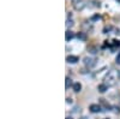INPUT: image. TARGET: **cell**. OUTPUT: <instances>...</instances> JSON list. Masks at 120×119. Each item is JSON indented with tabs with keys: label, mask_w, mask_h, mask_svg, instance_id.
I'll use <instances>...</instances> for the list:
<instances>
[{
	"label": "cell",
	"mask_w": 120,
	"mask_h": 119,
	"mask_svg": "<svg viewBox=\"0 0 120 119\" xmlns=\"http://www.w3.org/2000/svg\"><path fill=\"white\" fill-rule=\"evenodd\" d=\"M108 89V85L107 84H105V83H102V84H100L98 87H97V90L100 92V93H105L106 90Z\"/></svg>",
	"instance_id": "obj_6"
},
{
	"label": "cell",
	"mask_w": 120,
	"mask_h": 119,
	"mask_svg": "<svg viewBox=\"0 0 120 119\" xmlns=\"http://www.w3.org/2000/svg\"><path fill=\"white\" fill-rule=\"evenodd\" d=\"M115 61H116V64H118V65H120V52H119V54L116 55V59H115Z\"/></svg>",
	"instance_id": "obj_12"
},
{
	"label": "cell",
	"mask_w": 120,
	"mask_h": 119,
	"mask_svg": "<svg viewBox=\"0 0 120 119\" xmlns=\"http://www.w3.org/2000/svg\"><path fill=\"white\" fill-rule=\"evenodd\" d=\"M66 102H67V104H71V102H72V100H71V99H68V97H67V99H66Z\"/></svg>",
	"instance_id": "obj_16"
},
{
	"label": "cell",
	"mask_w": 120,
	"mask_h": 119,
	"mask_svg": "<svg viewBox=\"0 0 120 119\" xmlns=\"http://www.w3.org/2000/svg\"><path fill=\"white\" fill-rule=\"evenodd\" d=\"M91 19H93V21H97V19H100V16H98V15H96V16H94Z\"/></svg>",
	"instance_id": "obj_14"
},
{
	"label": "cell",
	"mask_w": 120,
	"mask_h": 119,
	"mask_svg": "<svg viewBox=\"0 0 120 119\" xmlns=\"http://www.w3.org/2000/svg\"><path fill=\"white\" fill-rule=\"evenodd\" d=\"M66 61L70 63V64H76V63L79 61V58H78L77 55H68V57L66 58Z\"/></svg>",
	"instance_id": "obj_4"
},
{
	"label": "cell",
	"mask_w": 120,
	"mask_h": 119,
	"mask_svg": "<svg viewBox=\"0 0 120 119\" xmlns=\"http://www.w3.org/2000/svg\"><path fill=\"white\" fill-rule=\"evenodd\" d=\"M72 88H73V92L75 93H79V92H81V89H82V84L79 83V82H76V83H73Z\"/></svg>",
	"instance_id": "obj_5"
},
{
	"label": "cell",
	"mask_w": 120,
	"mask_h": 119,
	"mask_svg": "<svg viewBox=\"0 0 120 119\" xmlns=\"http://www.w3.org/2000/svg\"><path fill=\"white\" fill-rule=\"evenodd\" d=\"M89 110H90V112H93V113H98V112H101L102 108H101V106H100V105L94 104V105H90Z\"/></svg>",
	"instance_id": "obj_3"
},
{
	"label": "cell",
	"mask_w": 120,
	"mask_h": 119,
	"mask_svg": "<svg viewBox=\"0 0 120 119\" xmlns=\"http://www.w3.org/2000/svg\"><path fill=\"white\" fill-rule=\"evenodd\" d=\"M114 110H115L116 113H120V108H119V107H114Z\"/></svg>",
	"instance_id": "obj_15"
},
{
	"label": "cell",
	"mask_w": 120,
	"mask_h": 119,
	"mask_svg": "<svg viewBox=\"0 0 120 119\" xmlns=\"http://www.w3.org/2000/svg\"><path fill=\"white\" fill-rule=\"evenodd\" d=\"M100 102H101V105H102V106L106 108V110H108V111L112 108V107H111V105H109V104H107V102L105 101V99H100Z\"/></svg>",
	"instance_id": "obj_8"
},
{
	"label": "cell",
	"mask_w": 120,
	"mask_h": 119,
	"mask_svg": "<svg viewBox=\"0 0 120 119\" xmlns=\"http://www.w3.org/2000/svg\"><path fill=\"white\" fill-rule=\"evenodd\" d=\"M77 37H78V38H82V40H85V35H83V34H81V33L77 35Z\"/></svg>",
	"instance_id": "obj_13"
},
{
	"label": "cell",
	"mask_w": 120,
	"mask_h": 119,
	"mask_svg": "<svg viewBox=\"0 0 120 119\" xmlns=\"http://www.w3.org/2000/svg\"><path fill=\"white\" fill-rule=\"evenodd\" d=\"M119 77H120V73H119Z\"/></svg>",
	"instance_id": "obj_18"
},
{
	"label": "cell",
	"mask_w": 120,
	"mask_h": 119,
	"mask_svg": "<svg viewBox=\"0 0 120 119\" xmlns=\"http://www.w3.org/2000/svg\"><path fill=\"white\" fill-rule=\"evenodd\" d=\"M106 119H108V118H106Z\"/></svg>",
	"instance_id": "obj_19"
},
{
	"label": "cell",
	"mask_w": 120,
	"mask_h": 119,
	"mask_svg": "<svg viewBox=\"0 0 120 119\" xmlns=\"http://www.w3.org/2000/svg\"><path fill=\"white\" fill-rule=\"evenodd\" d=\"M65 81H66V84H65V88H66V89H68V88H70V85H71V84H72V82H71V79H70L68 77H66V79H65Z\"/></svg>",
	"instance_id": "obj_9"
},
{
	"label": "cell",
	"mask_w": 120,
	"mask_h": 119,
	"mask_svg": "<svg viewBox=\"0 0 120 119\" xmlns=\"http://www.w3.org/2000/svg\"><path fill=\"white\" fill-rule=\"evenodd\" d=\"M73 33L71 31V30H67L66 31V34H65V40H66V41H70V40H72L73 38Z\"/></svg>",
	"instance_id": "obj_7"
},
{
	"label": "cell",
	"mask_w": 120,
	"mask_h": 119,
	"mask_svg": "<svg viewBox=\"0 0 120 119\" xmlns=\"http://www.w3.org/2000/svg\"><path fill=\"white\" fill-rule=\"evenodd\" d=\"M72 6L77 11H82L85 6V3H84V0H72Z\"/></svg>",
	"instance_id": "obj_1"
},
{
	"label": "cell",
	"mask_w": 120,
	"mask_h": 119,
	"mask_svg": "<svg viewBox=\"0 0 120 119\" xmlns=\"http://www.w3.org/2000/svg\"><path fill=\"white\" fill-rule=\"evenodd\" d=\"M66 119H72V118H71V117H67V118H66Z\"/></svg>",
	"instance_id": "obj_17"
},
{
	"label": "cell",
	"mask_w": 120,
	"mask_h": 119,
	"mask_svg": "<svg viewBox=\"0 0 120 119\" xmlns=\"http://www.w3.org/2000/svg\"><path fill=\"white\" fill-rule=\"evenodd\" d=\"M84 64L89 67H93V66L96 65V60L93 58H84Z\"/></svg>",
	"instance_id": "obj_2"
},
{
	"label": "cell",
	"mask_w": 120,
	"mask_h": 119,
	"mask_svg": "<svg viewBox=\"0 0 120 119\" xmlns=\"http://www.w3.org/2000/svg\"><path fill=\"white\" fill-rule=\"evenodd\" d=\"M88 51H90V53L95 54V53H96V48H94V47H89V48H88Z\"/></svg>",
	"instance_id": "obj_10"
},
{
	"label": "cell",
	"mask_w": 120,
	"mask_h": 119,
	"mask_svg": "<svg viewBox=\"0 0 120 119\" xmlns=\"http://www.w3.org/2000/svg\"><path fill=\"white\" fill-rule=\"evenodd\" d=\"M113 45H114V47H119L120 46V41H118V40H113Z\"/></svg>",
	"instance_id": "obj_11"
}]
</instances>
